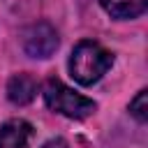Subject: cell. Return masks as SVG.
Segmentation results:
<instances>
[{"label":"cell","mask_w":148,"mask_h":148,"mask_svg":"<svg viewBox=\"0 0 148 148\" xmlns=\"http://www.w3.org/2000/svg\"><path fill=\"white\" fill-rule=\"evenodd\" d=\"M42 95H44V104L51 111H56L65 118H72V120H83V118L92 116L97 109V104L90 97L76 92L60 79H49L42 88Z\"/></svg>","instance_id":"7a4b0ae2"},{"label":"cell","mask_w":148,"mask_h":148,"mask_svg":"<svg viewBox=\"0 0 148 148\" xmlns=\"http://www.w3.org/2000/svg\"><path fill=\"white\" fill-rule=\"evenodd\" d=\"M37 90H39V81L28 72H18L7 81V99L16 106L30 104L35 99Z\"/></svg>","instance_id":"5b68a950"},{"label":"cell","mask_w":148,"mask_h":148,"mask_svg":"<svg viewBox=\"0 0 148 148\" xmlns=\"http://www.w3.org/2000/svg\"><path fill=\"white\" fill-rule=\"evenodd\" d=\"M99 5L111 18L132 21V18H139L146 12L148 0H99Z\"/></svg>","instance_id":"8992f818"},{"label":"cell","mask_w":148,"mask_h":148,"mask_svg":"<svg viewBox=\"0 0 148 148\" xmlns=\"http://www.w3.org/2000/svg\"><path fill=\"white\" fill-rule=\"evenodd\" d=\"M60 44V37H58V30L46 23V21H39V23H32L30 28L23 30V37H21V46L23 51L30 56V58H39V60H46L56 53Z\"/></svg>","instance_id":"3957f363"},{"label":"cell","mask_w":148,"mask_h":148,"mask_svg":"<svg viewBox=\"0 0 148 148\" xmlns=\"http://www.w3.org/2000/svg\"><path fill=\"white\" fill-rule=\"evenodd\" d=\"M146 90H139L136 92V97L130 102V113H132V118L134 120H139V123H146L148 120V104H146Z\"/></svg>","instance_id":"52a82bcc"},{"label":"cell","mask_w":148,"mask_h":148,"mask_svg":"<svg viewBox=\"0 0 148 148\" xmlns=\"http://www.w3.org/2000/svg\"><path fill=\"white\" fill-rule=\"evenodd\" d=\"M111 65H113V53L92 39H81L72 49L69 62H67L69 76L83 88L95 86L111 69Z\"/></svg>","instance_id":"6da1fadb"},{"label":"cell","mask_w":148,"mask_h":148,"mask_svg":"<svg viewBox=\"0 0 148 148\" xmlns=\"http://www.w3.org/2000/svg\"><path fill=\"white\" fill-rule=\"evenodd\" d=\"M35 127L23 118H12L0 125V148H30Z\"/></svg>","instance_id":"277c9868"},{"label":"cell","mask_w":148,"mask_h":148,"mask_svg":"<svg viewBox=\"0 0 148 148\" xmlns=\"http://www.w3.org/2000/svg\"><path fill=\"white\" fill-rule=\"evenodd\" d=\"M39 148H69L67 146V141L62 139V136H53V139H49V141H44Z\"/></svg>","instance_id":"ba28073f"}]
</instances>
